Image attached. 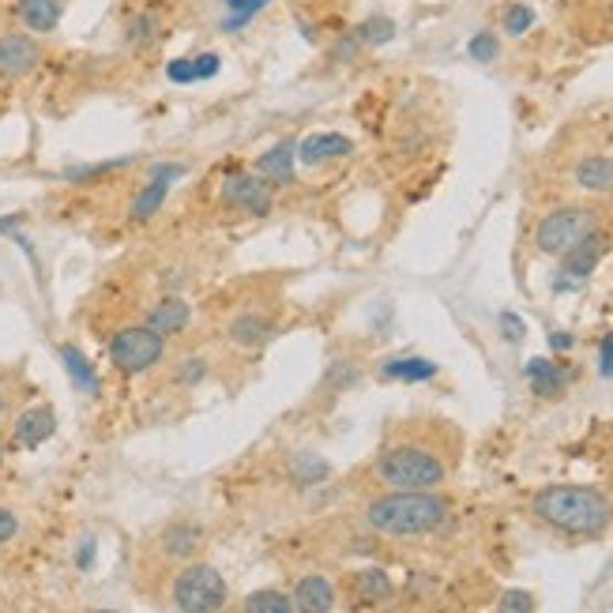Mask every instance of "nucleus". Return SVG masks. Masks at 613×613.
<instances>
[{
  "label": "nucleus",
  "mask_w": 613,
  "mask_h": 613,
  "mask_svg": "<svg viewBox=\"0 0 613 613\" xmlns=\"http://www.w3.org/2000/svg\"><path fill=\"white\" fill-rule=\"evenodd\" d=\"M531 512L569 538H599L613 524V505L591 486H546L535 494Z\"/></svg>",
  "instance_id": "1"
},
{
  "label": "nucleus",
  "mask_w": 613,
  "mask_h": 613,
  "mask_svg": "<svg viewBox=\"0 0 613 613\" xmlns=\"http://www.w3.org/2000/svg\"><path fill=\"white\" fill-rule=\"evenodd\" d=\"M448 516V500L433 489H392V494L369 500L366 519L369 527L388 538H418L430 535Z\"/></svg>",
  "instance_id": "2"
},
{
  "label": "nucleus",
  "mask_w": 613,
  "mask_h": 613,
  "mask_svg": "<svg viewBox=\"0 0 613 613\" xmlns=\"http://www.w3.org/2000/svg\"><path fill=\"white\" fill-rule=\"evenodd\" d=\"M373 475L388 489H436L448 478V463L425 444H392L377 455Z\"/></svg>",
  "instance_id": "3"
},
{
  "label": "nucleus",
  "mask_w": 613,
  "mask_h": 613,
  "mask_svg": "<svg viewBox=\"0 0 613 613\" xmlns=\"http://www.w3.org/2000/svg\"><path fill=\"white\" fill-rule=\"evenodd\" d=\"M106 355H109V366H114L120 377H144L166 358V336L147 328V324H128V328H120L117 336L109 339Z\"/></svg>",
  "instance_id": "4"
},
{
  "label": "nucleus",
  "mask_w": 613,
  "mask_h": 613,
  "mask_svg": "<svg viewBox=\"0 0 613 613\" xmlns=\"http://www.w3.org/2000/svg\"><path fill=\"white\" fill-rule=\"evenodd\" d=\"M602 226V215L599 208H588V203H564V208L550 211L542 222H538L535 230V245L538 253L546 256H561L569 253L580 237H588L591 230Z\"/></svg>",
  "instance_id": "5"
},
{
  "label": "nucleus",
  "mask_w": 613,
  "mask_h": 613,
  "mask_svg": "<svg viewBox=\"0 0 613 613\" xmlns=\"http://www.w3.org/2000/svg\"><path fill=\"white\" fill-rule=\"evenodd\" d=\"M173 606L184 613H215L226 606V580L203 561H189L173 580Z\"/></svg>",
  "instance_id": "6"
},
{
  "label": "nucleus",
  "mask_w": 613,
  "mask_h": 613,
  "mask_svg": "<svg viewBox=\"0 0 613 613\" xmlns=\"http://www.w3.org/2000/svg\"><path fill=\"white\" fill-rule=\"evenodd\" d=\"M45 50L31 31H0V83L27 80L42 64Z\"/></svg>",
  "instance_id": "7"
},
{
  "label": "nucleus",
  "mask_w": 613,
  "mask_h": 613,
  "mask_svg": "<svg viewBox=\"0 0 613 613\" xmlns=\"http://www.w3.org/2000/svg\"><path fill=\"white\" fill-rule=\"evenodd\" d=\"M606 249H610V241H606V230H591L588 237H580L575 245L569 249V253H561L557 260H561V275L553 278V286L557 290H564V286H575V283H583L594 267H599V260L606 256Z\"/></svg>",
  "instance_id": "8"
},
{
  "label": "nucleus",
  "mask_w": 613,
  "mask_h": 613,
  "mask_svg": "<svg viewBox=\"0 0 613 613\" xmlns=\"http://www.w3.org/2000/svg\"><path fill=\"white\" fill-rule=\"evenodd\" d=\"M222 200H226L230 208H245L249 215H272V208H275L272 184L260 178V173H245V170L226 173V181H222Z\"/></svg>",
  "instance_id": "9"
},
{
  "label": "nucleus",
  "mask_w": 613,
  "mask_h": 613,
  "mask_svg": "<svg viewBox=\"0 0 613 613\" xmlns=\"http://www.w3.org/2000/svg\"><path fill=\"white\" fill-rule=\"evenodd\" d=\"M120 34H125V45H133V50H155V45L170 34V20H166L162 8L136 4V8H128L125 12Z\"/></svg>",
  "instance_id": "10"
},
{
  "label": "nucleus",
  "mask_w": 613,
  "mask_h": 613,
  "mask_svg": "<svg viewBox=\"0 0 613 613\" xmlns=\"http://www.w3.org/2000/svg\"><path fill=\"white\" fill-rule=\"evenodd\" d=\"M181 173H184L181 162H159V166H155V170L147 173V184L136 192L133 208H128V219H133V222H147V219L159 215V208L166 203V197H170V184L178 181Z\"/></svg>",
  "instance_id": "11"
},
{
  "label": "nucleus",
  "mask_w": 613,
  "mask_h": 613,
  "mask_svg": "<svg viewBox=\"0 0 613 613\" xmlns=\"http://www.w3.org/2000/svg\"><path fill=\"white\" fill-rule=\"evenodd\" d=\"M57 433V414H53L50 403H39V406H27V411L15 418L12 425V444L15 448H39V444H45L50 436Z\"/></svg>",
  "instance_id": "12"
},
{
  "label": "nucleus",
  "mask_w": 613,
  "mask_h": 613,
  "mask_svg": "<svg viewBox=\"0 0 613 613\" xmlns=\"http://www.w3.org/2000/svg\"><path fill=\"white\" fill-rule=\"evenodd\" d=\"M12 15L15 23L23 27V31L31 34H53L64 20V0H15L12 4Z\"/></svg>",
  "instance_id": "13"
},
{
  "label": "nucleus",
  "mask_w": 613,
  "mask_h": 613,
  "mask_svg": "<svg viewBox=\"0 0 613 613\" xmlns=\"http://www.w3.org/2000/svg\"><path fill=\"white\" fill-rule=\"evenodd\" d=\"M203 546V527L197 519H173V524L162 527L159 535V550L170 557V561H192Z\"/></svg>",
  "instance_id": "14"
},
{
  "label": "nucleus",
  "mask_w": 613,
  "mask_h": 613,
  "mask_svg": "<svg viewBox=\"0 0 613 613\" xmlns=\"http://www.w3.org/2000/svg\"><path fill=\"white\" fill-rule=\"evenodd\" d=\"M355 155V139L342 133H313L309 139L297 144V159L305 166H320L331 159H350Z\"/></svg>",
  "instance_id": "15"
},
{
  "label": "nucleus",
  "mask_w": 613,
  "mask_h": 613,
  "mask_svg": "<svg viewBox=\"0 0 613 613\" xmlns=\"http://www.w3.org/2000/svg\"><path fill=\"white\" fill-rule=\"evenodd\" d=\"M147 328H155L159 336L166 339H173V336H184L189 331V324H192V305L184 302V297H162L159 305H151L147 309Z\"/></svg>",
  "instance_id": "16"
},
{
  "label": "nucleus",
  "mask_w": 613,
  "mask_h": 613,
  "mask_svg": "<svg viewBox=\"0 0 613 613\" xmlns=\"http://www.w3.org/2000/svg\"><path fill=\"white\" fill-rule=\"evenodd\" d=\"M294 610L297 613H331L336 610V583L328 575H302L294 583Z\"/></svg>",
  "instance_id": "17"
},
{
  "label": "nucleus",
  "mask_w": 613,
  "mask_h": 613,
  "mask_svg": "<svg viewBox=\"0 0 613 613\" xmlns=\"http://www.w3.org/2000/svg\"><path fill=\"white\" fill-rule=\"evenodd\" d=\"M294 159H297V139H278L256 159V173L267 184H290L294 181Z\"/></svg>",
  "instance_id": "18"
},
{
  "label": "nucleus",
  "mask_w": 613,
  "mask_h": 613,
  "mask_svg": "<svg viewBox=\"0 0 613 613\" xmlns=\"http://www.w3.org/2000/svg\"><path fill=\"white\" fill-rule=\"evenodd\" d=\"M524 373H527V380H531V392H535L538 399H553V395H561V392H564V384H569V380H572L569 369H561L553 358H531V361H527V366H524Z\"/></svg>",
  "instance_id": "19"
},
{
  "label": "nucleus",
  "mask_w": 613,
  "mask_h": 613,
  "mask_svg": "<svg viewBox=\"0 0 613 613\" xmlns=\"http://www.w3.org/2000/svg\"><path fill=\"white\" fill-rule=\"evenodd\" d=\"M226 336L234 339L237 347L256 350L275 336V320L264 317V313H241V317H234L226 324Z\"/></svg>",
  "instance_id": "20"
},
{
  "label": "nucleus",
  "mask_w": 613,
  "mask_h": 613,
  "mask_svg": "<svg viewBox=\"0 0 613 613\" xmlns=\"http://www.w3.org/2000/svg\"><path fill=\"white\" fill-rule=\"evenodd\" d=\"M350 588H355V594L366 606H384V602L395 599V588L384 569H358L350 575Z\"/></svg>",
  "instance_id": "21"
},
{
  "label": "nucleus",
  "mask_w": 613,
  "mask_h": 613,
  "mask_svg": "<svg viewBox=\"0 0 613 613\" xmlns=\"http://www.w3.org/2000/svg\"><path fill=\"white\" fill-rule=\"evenodd\" d=\"M61 361H64V369H68V380L80 388L83 395H98V392H102V377H98V369L91 366V358L83 355L80 347H72V342H64V347H61Z\"/></svg>",
  "instance_id": "22"
},
{
  "label": "nucleus",
  "mask_w": 613,
  "mask_h": 613,
  "mask_svg": "<svg viewBox=\"0 0 613 613\" xmlns=\"http://www.w3.org/2000/svg\"><path fill=\"white\" fill-rule=\"evenodd\" d=\"M572 178L583 192H610L613 189V159L610 155H588V159L575 162Z\"/></svg>",
  "instance_id": "23"
},
{
  "label": "nucleus",
  "mask_w": 613,
  "mask_h": 613,
  "mask_svg": "<svg viewBox=\"0 0 613 613\" xmlns=\"http://www.w3.org/2000/svg\"><path fill=\"white\" fill-rule=\"evenodd\" d=\"M380 377L384 380H406V384H418V380H433L436 366L430 358H392L380 366Z\"/></svg>",
  "instance_id": "24"
},
{
  "label": "nucleus",
  "mask_w": 613,
  "mask_h": 613,
  "mask_svg": "<svg viewBox=\"0 0 613 613\" xmlns=\"http://www.w3.org/2000/svg\"><path fill=\"white\" fill-rule=\"evenodd\" d=\"M350 34H355V42L361 50H380V45H388L395 39V20H388V15H369V20L358 23Z\"/></svg>",
  "instance_id": "25"
},
{
  "label": "nucleus",
  "mask_w": 613,
  "mask_h": 613,
  "mask_svg": "<svg viewBox=\"0 0 613 613\" xmlns=\"http://www.w3.org/2000/svg\"><path fill=\"white\" fill-rule=\"evenodd\" d=\"M241 610L249 613H294V594L286 591H253L245 602H241Z\"/></svg>",
  "instance_id": "26"
},
{
  "label": "nucleus",
  "mask_w": 613,
  "mask_h": 613,
  "mask_svg": "<svg viewBox=\"0 0 613 613\" xmlns=\"http://www.w3.org/2000/svg\"><path fill=\"white\" fill-rule=\"evenodd\" d=\"M535 8L531 4H519V0H512V4L500 8V31L512 34V39H519V34H527L535 27Z\"/></svg>",
  "instance_id": "27"
},
{
  "label": "nucleus",
  "mask_w": 613,
  "mask_h": 613,
  "mask_svg": "<svg viewBox=\"0 0 613 613\" xmlns=\"http://www.w3.org/2000/svg\"><path fill=\"white\" fill-rule=\"evenodd\" d=\"M294 478L302 482V486H317V482H328V463L317 459V455H297V459L290 463Z\"/></svg>",
  "instance_id": "28"
},
{
  "label": "nucleus",
  "mask_w": 613,
  "mask_h": 613,
  "mask_svg": "<svg viewBox=\"0 0 613 613\" xmlns=\"http://www.w3.org/2000/svg\"><path fill=\"white\" fill-rule=\"evenodd\" d=\"M467 53L475 61H482V64H489V61H497L500 57V42H497V34L494 31H478L475 39L467 42Z\"/></svg>",
  "instance_id": "29"
},
{
  "label": "nucleus",
  "mask_w": 613,
  "mask_h": 613,
  "mask_svg": "<svg viewBox=\"0 0 613 613\" xmlns=\"http://www.w3.org/2000/svg\"><path fill=\"white\" fill-rule=\"evenodd\" d=\"M128 162H133V159H114V162H98V166H80V170H68V173H64V181H95V178H106V173L125 170Z\"/></svg>",
  "instance_id": "30"
},
{
  "label": "nucleus",
  "mask_w": 613,
  "mask_h": 613,
  "mask_svg": "<svg viewBox=\"0 0 613 613\" xmlns=\"http://www.w3.org/2000/svg\"><path fill=\"white\" fill-rule=\"evenodd\" d=\"M166 80L170 83H197L200 80V68H197V53L192 57H178V61H170L166 64Z\"/></svg>",
  "instance_id": "31"
},
{
  "label": "nucleus",
  "mask_w": 613,
  "mask_h": 613,
  "mask_svg": "<svg viewBox=\"0 0 613 613\" xmlns=\"http://www.w3.org/2000/svg\"><path fill=\"white\" fill-rule=\"evenodd\" d=\"M203 377H208V366H203L200 358H184L178 366V384L181 388H197Z\"/></svg>",
  "instance_id": "32"
},
{
  "label": "nucleus",
  "mask_w": 613,
  "mask_h": 613,
  "mask_svg": "<svg viewBox=\"0 0 613 613\" xmlns=\"http://www.w3.org/2000/svg\"><path fill=\"white\" fill-rule=\"evenodd\" d=\"M497 606L500 610H516V613H531L535 610V594H527V591H505V594H500Z\"/></svg>",
  "instance_id": "33"
},
{
  "label": "nucleus",
  "mask_w": 613,
  "mask_h": 613,
  "mask_svg": "<svg viewBox=\"0 0 613 613\" xmlns=\"http://www.w3.org/2000/svg\"><path fill=\"white\" fill-rule=\"evenodd\" d=\"M267 4H275V0H222V8H226V12H234V15H249V20H253L256 12H264Z\"/></svg>",
  "instance_id": "34"
},
{
  "label": "nucleus",
  "mask_w": 613,
  "mask_h": 613,
  "mask_svg": "<svg viewBox=\"0 0 613 613\" xmlns=\"http://www.w3.org/2000/svg\"><path fill=\"white\" fill-rule=\"evenodd\" d=\"M355 380H358V369H350V366H342V361H339V366L331 369L324 384H328L331 392H342V388H350V384H355Z\"/></svg>",
  "instance_id": "35"
},
{
  "label": "nucleus",
  "mask_w": 613,
  "mask_h": 613,
  "mask_svg": "<svg viewBox=\"0 0 613 613\" xmlns=\"http://www.w3.org/2000/svg\"><path fill=\"white\" fill-rule=\"evenodd\" d=\"M15 535H20V516H15L8 505H0V546H8Z\"/></svg>",
  "instance_id": "36"
},
{
  "label": "nucleus",
  "mask_w": 613,
  "mask_h": 613,
  "mask_svg": "<svg viewBox=\"0 0 613 613\" xmlns=\"http://www.w3.org/2000/svg\"><path fill=\"white\" fill-rule=\"evenodd\" d=\"M500 331H505V339H512V342H519V339L527 336L524 320H519L516 313H500Z\"/></svg>",
  "instance_id": "37"
},
{
  "label": "nucleus",
  "mask_w": 613,
  "mask_h": 613,
  "mask_svg": "<svg viewBox=\"0 0 613 613\" xmlns=\"http://www.w3.org/2000/svg\"><path fill=\"white\" fill-rule=\"evenodd\" d=\"M599 373L613 377V331H606V339H602V347H599Z\"/></svg>",
  "instance_id": "38"
},
{
  "label": "nucleus",
  "mask_w": 613,
  "mask_h": 613,
  "mask_svg": "<svg viewBox=\"0 0 613 613\" xmlns=\"http://www.w3.org/2000/svg\"><path fill=\"white\" fill-rule=\"evenodd\" d=\"M76 564L80 569H91V564H95V538H83V546L76 550Z\"/></svg>",
  "instance_id": "39"
},
{
  "label": "nucleus",
  "mask_w": 613,
  "mask_h": 613,
  "mask_svg": "<svg viewBox=\"0 0 613 613\" xmlns=\"http://www.w3.org/2000/svg\"><path fill=\"white\" fill-rule=\"evenodd\" d=\"M572 347H575V339L569 336V331H553V336H550L553 355H564V350H572Z\"/></svg>",
  "instance_id": "40"
},
{
  "label": "nucleus",
  "mask_w": 613,
  "mask_h": 613,
  "mask_svg": "<svg viewBox=\"0 0 613 613\" xmlns=\"http://www.w3.org/2000/svg\"><path fill=\"white\" fill-rule=\"evenodd\" d=\"M0 418H4V392H0Z\"/></svg>",
  "instance_id": "41"
},
{
  "label": "nucleus",
  "mask_w": 613,
  "mask_h": 613,
  "mask_svg": "<svg viewBox=\"0 0 613 613\" xmlns=\"http://www.w3.org/2000/svg\"><path fill=\"white\" fill-rule=\"evenodd\" d=\"M610 23H613V0H610Z\"/></svg>",
  "instance_id": "42"
},
{
  "label": "nucleus",
  "mask_w": 613,
  "mask_h": 613,
  "mask_svg": "<svg viewBox=\"0 0 613 613\" xmlns=\"http://www.w3.org/2000/svg\"><path fill=\"white\" fill-rule=\"evenodd\" d=\"M0 455H4V448H0Z\"/></svg>",
  "instance_id": "43"
}]
</instances>
